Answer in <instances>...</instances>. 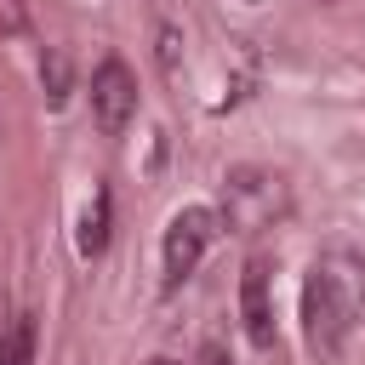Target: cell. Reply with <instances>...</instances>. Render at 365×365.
<instances>
[{"label": "cell", "instance_id": "6da1fadb", "mask_svg": "<svg viewBox=\"0 0 365 365\" xmlns=\"http://www.w3.org/2000/svg\"><path fill=\"white\" fill-rule=\"evenodd\" d=\"M285 211H291V188H285L279 171H268V165H234L222 177V211H217V222H228L234 234L274 228Z\"/></svg>", "mask_w": 365, "mask_h": 365}, {"label": "cell", "instance_id": "7a4b0ae2", "mask_svg": "<svg viewBox=\"0 0 365 365\" xmlns=\"http://www.w3.org/2000/svg\"><path fill=\"white\" fill-rule=\"evenodd\" d=\"M348 331H354V308H348L342 285L331 279V268L314 262V274L302 279V336L319 359H342Z\"/></svg>", "mask_w": 365, "mask_h": 365}, {"label": "cell", "instance_id": "3957f363", "mask_svg": "<svg viewBox=\"0 0 365 365\" xmlns=\"http://www.w3.org/2000/svg\"><path fill=\"white\" fill-rule=\"evenodd\" d=\"M211 240H217V211H211V205H182V211L165 222V245H160V257H165V279L182 285V279L200 268V257H205Z\"/></svg>", "mask_w": 365, "mask_h": 365}, {"label": "cell", "instance_id": "277c9868", "mask_svg": "<svg viewBox=\"0 0 365 365\" xmlns=\"http://www.w3.org/2000/svg\"><path fill=\"white\" fill-rule=\"evenodd\" d=\"M137 114V74L120 63V57H103L91 68V120L103 137H120Z\"/></svg>", "mask_w": 365, "mask_h": 365}, {"label": "cell", "instance_id": "5b68a950", "mask_svg": "<svg viewBox=\"0 0 365 365\" xmlns=\"http://www.w3.org/2000/svg\"><path fill=\"white\" fill-rule=\"evenodd\" d=\"M240 319L257 348H274V297H268V257H245L240 268Z\"/></svg>", "mask_w": 365, "mask_h": 365}, {"label": "cell", "instance_id": "8992f818", "mask_svg": "<svg viewBox=\"0 0 365 365\" xmlns=\"http://www.w3.org/2000/svg\"><path fill=\"white\" fill-rule=\"evenodd\" d=\"M325 268H331V279L342 285V297H348V308H354V325H359V319H365V257H354V251H331Z\"/></svg>", "mask_w": 365, "mask_h": 365}, {"label": "cell", "instance_id": "52a82bcc", "mask_svg": "<svg viewBox=\"0 0 365 365\" xmlns=\"http://www.w3.org/2000/svg\"><path fill=\"white\" fill-rule=\"evenodd\" d=\"M0 365H34V319L29 314H17L0 331Z\"/></svg>", "mask_w": 365, "mask_h": 365}, {"label": "cell", "instance_id": "ba28073f", "mask_svg": "<svg viewBox=\"0 0 365 365\" xmlns=\"http://www.w3.org/2000/svg\"><path fill=\"white\" fill-rule=\"evenodd\" d=\"M103 240H108V194H97V211H86V228H80L86 251H103Z\"/></svg>", "mask_w": 365, "mask_h": 365}, {"label": "cell", "instance_id": "9c48e42d", "mask_svg": "<svg viewBox=\"0 0 365 365\" xmlns=\"http://www.w3.org/2000/svg\"><path fill=\"white\" fill-rule=\"evenodd\" d=\"M40 80H46L51 103H63V97H68V63H63V51H46V63H40Z\"/></svg>", "mask_w": 365, "mask_h": 365}, {"label": "cell", "instance_id": "30bf717a", "mask_svg": "<svg viewBox=\"0 0 365 365\" xmlns=\"http://www.w3.org/2000/svg\"><path fill=\"white\" fill-rule=\"evenodd\" d=\"M0 29L6 34H29V0H0Z\"/></svg>", "mask_w": 365, "mask_h": 365}, {"label": "cell", "instance_id": "8fae6325", "mask_svg": "<svg viewBox=\"0 0 365 365\" xmlns=\"http://www.w3.org/2000/svg\"><path fill=\"white\" fill-rule=\"evenodd\" d=\"M177 46H182V40H177V29H160V68H165L171 80H177Z\"/></svg>", "mask_w": 365, "mask_h": 365}, {"label": "cell", "instance_id": "7c38bea8", "mask_svg": "<svg viewBox=\"0 0 365 365\" xmlns=\"http://www.w3.org/2000/svg\"><path fill=\"white\" fill-rule=\"evenodd\" d=\"M200 365H234V359L222 354V342H205V348H200Z\"/></svg>", "mask_w": 365, "mask_h": 365}, {"label": "cell", "instance_id": "4fadbf2b", "mask_svg": "<svg viewBox=\"0 0 365 365\" xmlns=\"http://www.w3.org/2000/svg\"><path fill=\"white\" fill-rule=\"evenodd\" d=\"M148 365H182V359H165V354H154V359H148Z\"/></svg>", "mask_w": 365, "mask_h": 365}]
</instances>
